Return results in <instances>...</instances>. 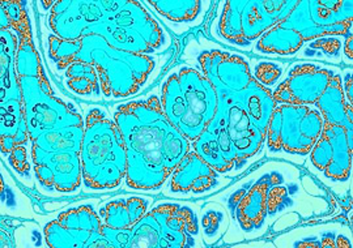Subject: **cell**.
Segmentation results:
<instances>
[{
  "label": "cell",
  "mask_w": 353,
  "mask_h": 248,
  "mask_svg": "<svg viewBox=\"0 0 353 248\" xmlns=\"http://www.w3.org/2000/svg\"><path fill=\"white\" fill-rule=\"evenodd\" d=\"M114 122L125 140L126 186L131 189L160 188L191 150L156 96L121 105L114 112Z\"/></svg>",
  "instance_id": "cell-1"
},
{
  "label": "cell",
  "mask_w": 353,
  "mask_h": 248,
  "mask_svg": "<svg viewBox=\"0 0 353 248\" xmlns=\"http://www.w3.org/2000/svg\"><path fill=\"white\" fill-rule=\"evenodd\" d=\"M49 25L62 39L99 36L115 49L141 55H151L166 43L156 19L132 0H59L51 7Z\"/></svg>",
  "instance_id": "cell-2"
},
{
  "label": "cell",
  "mask_w": 353,
  "mask_h": 248,
  "mask_svg": "<svg viewBox=\"0 0 353 248\" xmlns=\"http://www.w3.org/2000/svg\"><path fill=\"white\" fill-rule=\"evenodd\" d=\"M81 143L83 185L93 191L113 189L126 179L125 140L114 119L101 109L89 110Z\"/></svg>",
  "instance_id": "cell-3"
},
{
  "label": "cell",
  "mask_w": 353,
  "mask_h": 248,
  "mask_svg": "<svg viewBox=\"0 0 353 248\" xmlns=\"http://www.w3.org/2000/svg\"><path fill=\"white\" fill-rule=\"evenodd\" d=\"M160 102L169 122L192 144L212 122L219 99L201 71L181 67L165 80Z\"/></svg>",
  "instance_id": "cell-4"
},
{
  "label": "cell",
  "mask_w": 353,
  "mask_h": 248,
  "mask_svg": "<svg viewBox=\"0 0 353 248\" xmlns=\"http://www.w3.org/2000/svg\"><path fill=\"white\" fill-rule=\"evenodd\" d=\"M81 49L76 61L89 63L97 71L102 96L126 99L139 92L151 76L156 59L151 55L115 49L99 36L81 38Z\"/></svg>",
  "instance_id": "cell-5"
},
{
  "label": "cell",
  "mask_w": 353,
  "mask_h": 248,
  "mask_svg": "<svg viewBox=\"0 0 353 248\" xmlns=\"http://www.w3.org/2000/svg\"><path fill=\"white\" fill-rule=\"evenodd\" d=\"M83 136L84 124H80L42 134L30 141L36 178L45 189L71 194L81 186Z\"/></svg>",
  "instance_id": "cell-6"
},
{
  "label": "cell",
  "mask_w": 353,
  "mask_h": 248,
  "mask_svg": "<svg viewBox=\"0 0 353 248\" xmlns=\"http://www.w3.org/2000/svg\"><path fill=\"white\" fill-rule=\"evenodd\" d=\"M217 99V112L205 131L214 137L230 170L240 169L262 149L265 136L250 122L237 99L229 96Z\"/></svg>",
  "instance_id": "cell-7"
},
{
  "label": "cell",
  "mask_w": 353,
  "mask_h": 248,
  "mask_svg": "<svg viewBox=\"0 0 353 248\" xmlns=\"http://www.w3.org/2000/svg\"><path fill=\"white\" fill-rule=\"evenodd\" d=\"M299 1L230 0L219 20V34L237 46L250 45L267 30L281 24Z\"/></svg>",
  "instance_id": "cell-8"
},
{
  "label": "cell",
  "mask_w": 353,
  "mask_h": 248,
  "mask_svg": "<svg viewBox=\"0 0 353 248\" xmlns=\"http://www.w3.org/2000/svg\"><path fill=\"white\" fill-rule=\"evenodd\" d=\"M325 122L313 106L278 105L267 128L265 141L271 152L306 156L316 145Z\"/></svg>",
  "instance_id": "cell-9"
},
{
  "label": "cell",
  "mask_w": 353,
  "mask_h": 248,
  "mask_svg": "<svg viewBox=\"0 0 353 248\" xmlns=\"http://www.w3.org/2000/svg\"><path fill=\"white\" fill-rule=\"evenodd\" d=\"M30 141L39 135L85 123L83 116L52 94L49 81L34 77L19 79Z\"/></svg>",
  "instance_id": "cell-10"
},
{
  "label": "cell",
  "mask_w": 353,
  "mask_h": 248,
  "mask_svg": "<svg viewBox=\"0 0 353 248\" xmlns=\"http://www.w3.org/2000/svg\"><path fill=\"white\" fill-rule=\"evenodd\" d=\"M352 20V0H303L279 25L294 30L306 42L325 36H350Z\"/></svg>",
  "instance_id": "cell-11"
},
{
  "label": "cell",
  "mask_w": 353,
  "mask_h": 248,
  "mask_svg": "<svg viewBox=\"0 0 353 248\" xmlns=\"http://www.w3.org/2000/svg\"><path fill=\"white\" fill-rule=\"evenodd\" d=\"M101 233L123 248H188L192 240L185 233L172 229L156 208L148 211L132 229L113 230L102 225Z\"/></svg>",
  "instance_id": "cell-12"
},
{
  "label": "cell",
  "mask_w": 353,
  "mask_h": 248,
  "mask_svg": "<svg viewBox=\"0 0 353 248\" xmlns=\"http://www.w3.org/2000/svg\"><path fill=\"white\" fill-rule=\"evenodd\" d=\"M198 63L201 74L212 84L217 96L234 97L252 84L250 65L242 56L221 50H204Z\"/></svg>",
  "instance_id": "cell-13"
},
{
  "label": "cell",
  "mask_w": 353,
  "mask_h": 248,
  "mask_svg": "<svg viewBox=\"0 0 353 248\" xmlns=\"http://www.w3.org/2000/svg\"><path fill=\"white\" fill-rule=\"evenodd\" d=\"M334 76L330 68L312 63L297 64L290 70L287 79L272 90V97L276 105L314 106Z\"/></svg>",
  "instance_id": "cell-14"
},
{
  "label": "cell",
  "mask_w": 353,
  "mask_h": 248,
  "mask_svg": "<svg viewBox=\"0 0 353 248\" xmlns=\"http://www.w3.org/2000/svg\"><path fill=\"white\" fill-rule=\"evenodd\" d=\"M101 229V218L94 208L80 205L62 211L45 226L43 233L49 248H85L90 236Z\"/></svg>",
  "instance_id": "cell-15"
},
{
  "label": "cell",
  "mask_w": 353,
  "mask_h": 248,
  "mask_svg": "<svg viewBox=\"0 0 353 248\" xmlns=\"http://www.w3.org/2000/svg\"><path fill=\"white\" fill-rule=\"evenodd\" d=\"M310 161L319 172L335 182H345L352 170L353 147L347 130L325 123L322 134L312 149Z\"/></svg>",
  "instance_id": "cell-16"
},
{
  "label": "cell",
  "mask_w": 353,
  "mask_h": 248,
  "mask_svg": "<svg viewBox=\"0 0 353 248\" xmlns=\"http://www.w3.org/2000/svg\"><path fill=\"white\" fill-rule=\"evenodd\" d=\"M170 176L169 188L176 194H203L219 183V174L194 150L183 157Z\"/></svg>",
  "instance_id": "cell-17"
},
{
  "label": "cell",
  "mask_w": 353,
  "mask_h": 248,
  "mask_svg": "<svg viewBox=\"0 0 353 248\" xmlns=\"http://www.w3.org/2000/svg\"><path fill=\"white\" fill-rule=\"evenodd\" d=\"M30 143L24 106L20 101L0 103V149L7 157L13 149L26 147Z\"/></svg>",
  "instance_id": "cell-18"
},
{
  "label": "cell",
  "mask_w": 353,
  "mask_h": 248,
  "mask_svg": "<svg viewBox=\"0 0 353 248\" xmlns=\"http://www.w3.org/2000/svg\"><path fill=\"white\" fill-rule=\"evenodd\" d=\"M341 81V74H335L314 106L325 123L353 131L352 105L345 99Z\"/></svg>",
  "instance_id": "cell-19"
},
{
  "label": "cell",
  "mask_w": 353,
  "mask_h": 248,
  "mask_svg": "<svg viewBox=\"0 0 353 248\" xmlns=\"http://www.w3.org/2000/svg\"><path fill=\"white\" fill-rule=\"evenodd\" d=\"M270 188L271 182L268 179H262L241 196L236 205V218L243 231L250 233L263 226L267 217V198Z\"/></svg>",
  "instance_id": "cell-20"
},
{
  "label": "cell",
  "mask_w": 353,
  "mask_h": 248,
  "mask_svg": "<svg viewBox=\"0 0 353 248\" xmlns=\"http://www.w3.org/2000/svg\"><path fill=\"white\" fill-rule=\"evenodd\" d=\"M19 41L11 30H0V103L20 101L21 87L16 72V54Z\"/></svg>",
  "instance_id": "cell-21"
},
{
  "label": "cell",
  "mask_w": 353,
  "mask_h": 248,
  "mask_svg": "<svg viewBox=\"0 0 353 248\" xmlns=\"http://www.w3.org/2000/svg\"><path fill=\"white\" fill-rule=\"evenodd\" d=\"M150 200L144 198H117L106 203L100 209L102 225L113 230L132 229L148 213Z\"/></svg>",
  "instance_id": "cell-22"
},
{
  "label": "cell",
  "mask_w": 353,
  "mask_h": 248,
  "mask_svg": "<svg viewBox=\"0 0 353 248\" xmlns=\"http://www.w3.org/2000/svg\"><path fill=\"white\" fill-rule=\"evenodd\" d=\"M234 99L239 101L250 122L265 136L271 116L278 106L272 97V90L252 80V84Z\"/></svg>",
  "instance_id": "cell-23"
},
{
  "label": "cell",
  "mask_w": 353,
  "mask_h": 248,
  "mask_svg": "<svg viewBox=\"0 0 353 248\" xmlns=\"http://www.w3.org/2000/svg\"><path fill=\"white\" fill-rule=\"evenodd\" d=\"M67 87L77 96L85 99H100L101 83L97 71L89 63L76 61L64 72Z\"/></svg>",
  "instance_id": "cell-24"
},
{
  "label": "cell",
  "mask_w": 353,
  "mask_h": 248,
  "mask_svg": "<svg viewBox=\"0 0 353 248\" xmlns=\"http://www.w3.org/2000/svg\"><path fill=\"white\" fill-rule=\"evenodd\" d=\"M303 43L305 42L299 33L276 25L259 37L255 49L262 54L292 55L301 49Z\"/></svg>",
  "instance_id": "cell-25"
},
{
  "label": "cell",
  "mask_w": 353,
  "mask_h": 248,
  "mask_svg": "<svg viewBox=\"0 0 353 248\" xmlns=\"http://www.w3.org/2000/svg\"><path fill=\"white\" fill-rule=\"evenodd\" d=\"M147 3L173 23L194 21L198 19L203 6L199 0H151Z\"/></svg>",
  "instance_id": "cell-26"
},
{
  "label": "cell",
  "mask_w": 353,
  "mask_h": 248,
  "mask_svg": "<svg viewBox=\"0 0 353 248\" xmlns=\"http://www.w3.org/2000/svg\"><path fill=\"white\" fill-rule=\"evenodd\" d=\"M17 41H19V49L16 54V72L19 79L34 77L42 81H49L43 72L32 34L19 38Z\"/></svg>",
  "instance_id": "cell-27"
},
{
  "label": "cell",
  "mask_w": 353,
  "mask_h": 248,
  "mask_svg": "<svg viewBox=\"0 0 353 248\" xmlns=\"http://www.w3.org/2000/svg\"><path fill=\"white\" fill-rule=\"evenodd\" d=\"M0 30H11L17 39L32 34L29 16L21 1H0Z\"/></svg>",
  "instance_id": "cell-28"
},
{
  "label": "cell",
  "mask_w": 353,
  "mask_h": 248,
  "mask_svg": "<svg viewBox=\"0 0 353 248\" xmlns=\"http://www.w3.org/2000/svg\"><path fill=\"white\" fill-rule=\"evenodd\" d=\"M81 49V41H67L51 34L49 37L48 54L51 62L55 64L58 71H65L72 63Z\"/></svg>",
  "instance_id": "cell-29"
},
{
  "label": "cell",
  "mask_w": 353,
  "mask_h": 248,
  "mask_svg": "<svg viewBox=\"0 0 353 248\" xmlns=\"http://www.w3.org/2000/svg\"><path fill=\"white\" fill-rule=\"evenodd\" d=\"M252 74L256 83L268 87L276 84V81L283 74V68L276 63L261 62L255 65Z\"/></svg>",
  "instance_id": "cell-30"
},
{
  "label": "cell",
  "mask_w": 353,
  "mask_h": 248,
  "mask_svg": "<svg viewBox=\"0 0 353 248\" xmlns=\"http://www.w3.org/2000/svg\"><path fill=\"white\" fill-rule=\"evenodd\" d=\"M8 163L16 170V173L28 176L30 174V162L28 160L26 147H19L13 149L7 156Z\"/></svg>",
  "instance_id": "cell-31"
},
{
  "label": "cell",
  "mask_w": 353,
  "mask_h": 248,
  "mask_svg": "<svg viewBox=\"0 0 353 248\" xmlns=\"http://www.w3.org/2000/svg\"><path fill=\"white\" fill-rule=\"evenodd\" d=\"M287 196V189L284 187H271L267 198V214H274L283 204Z\"/></svg>",
  "instance_id": "cell-32"
},
{
  "label": "cell",
  "mask_w": 353,
  "mask_h": 248,
  "mask_svg": "<svg viewBox=\"0 0 353 248\" xmlns=\"http://www.w3.org/2000/svg\"><path fill=\"white\" fill-rule=\"evenodd\" d=\"M312 48L322 50L328 55H335L341 49V42L336 38H316V41L312 45Z\"/></svg>",
  "instance_id": "cell-33"
},
{
  "label": "cell",
  "mask_w": 353,
  "mask_h": 248,
  "mask_svg": "<svg viewBox=\"0 0 353 248\" xmlns=\"http://www.w3.org/2000/svg\"><path fill=\"white\" fill-rule=\"evenodd\" d=\"M341 84H343V90H344L345 99H347L348 103L352 105V74H351V72H348L347 80L341 81Z\"/></svg>",
  "instance_id": "cell-34"
},
{
  "label": "cell",
  "mask_w": 353,
  "mask_h": 248,
  "mask_svg": "<svg viewBox=\"0 0 353 248\" xmlns=\"http://www.w3.org/2000/svg\"><path fill=\"white\" fill-rule=\"evenodd\" d=\"M294 248H321V240H316V238H306L299 242Z\"/></svg>",
  "instance_id": "cell-35"
},
{
  "label": "cell",
  "mask_w": 353,
  "mask_h": 248,
  "mask_svg": "<svg viewBox=\"0 0 353 248\" xmlns=\"http://www.w3.org/2000/svg\"><path fill=\"white\" fill-rule=\"evenodd\" d=\"M353 37L352 34H350V36H347V41H345V43H344V55L350 59V61H352L353 59Z\"/></svg>",
  "instance_id": "cell-36"
},
{
  "label": "cell",
  "mask_w": 353,
  "mask_h": 248,
  "mask_svg": "<svg viewBox=\"0 0 353 248\" xmlns=\"http://www.w3.org/2000/svg\"><path fill=\"white\" fill-rule=\"evenodd\" d=\"M335 245H336V248H352L350 239L343 234L335 238Z\"/></svg>",
  "instance_id": "cell-37"
},
{
  "label": "cell",
  "mask_w": 353,
  "mask_h": 248,
  "mask_svg": "<svg viewBox=\"0 0 353 248\" xmlns=\"http://www.w3.org/2000/svg\"><path fill=\"white\" fill-rule=\"evenodd\" d=\"M321 248H336L334 236H326L321 240Z\"/></svg>",
  "instance_id": "cell-38"
}]
</instances>
